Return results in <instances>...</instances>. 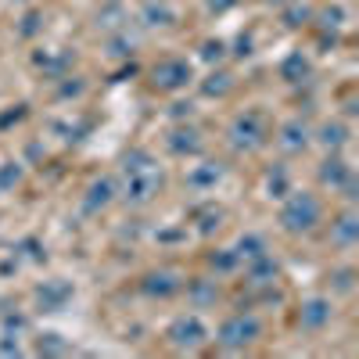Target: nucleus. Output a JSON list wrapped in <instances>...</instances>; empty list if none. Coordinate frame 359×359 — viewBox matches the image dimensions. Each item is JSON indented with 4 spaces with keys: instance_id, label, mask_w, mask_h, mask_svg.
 Returning <instances> with one entry per match:
<instances>
[{
    "instance_id": "obj_1",
    "label": "nucleus",
    "mask_w": 359,
    "mask_h": 359,
    "mask_svg": "<svg viewBox=\"0 0 359 359\" xmlns=\"http://www.w3.org/2000/svg\"><path fill=\"white\" fill-rule=\"evenodd\" d=\"M123 172H126V201H133V205L151 201L158 194V187H162V172H158V165L151 162V155H147V151L126 155Z\"/></svg>"
},
{
    "instance_id": "obj_2",
    "label": "nucleus",
    "mask_w": 359,
    "mask_h": 359,
    "mask_svg": "<svg viewBox=\"0 0 359 359\" xmlns=\"http://www.w3.org/2000/svg\"><path fill=\"white\" fill-rule=\"evenodd\" d=\"M320 216H323L320 198L309 194V191L291 194V198L284 201V208H280V223H284V230H291V233H306V230H313V226L320 223Z\"/></svg>"
},
{
    "instance_id": "obj_3",
    "label": "nucleus",
    "mask_w": 359,
    "mask_h": 359,
    "mask_svg": "<svg viewBox=\"0 0 359 359\" xmlns=\"http://www.w3.org/2000/svg\"><path fill=\"white\" fill-rule=\"evenodd\" d=\"M259 334H262V323H259L252 313H237V316H230V320L219 327V345H223V348H245V345H252Z\"/></svg>"
},
{
    "instance_id": "obj_4",
    "label": "nucleus",
    "mask_w": 359,
    "mask_h": 359,
    "mask_svg": "<svg viewBox=\"0 0 359 359\" xmlns=\"http://www.w3.org/2000/svg\"><path fill=\"white\" fill-rule=\"evenodd\" d=\"M230 140H233V147H241V151H255V147H262L266 144V123H262V115L259 111L237 115L233 126H230Z\"/></svg>"
},
{
    "instance_id": "obj_5",
    "label": "nucleus",
    "mask_w": 359,
    "mask_h": 359,
    "mask_svg": "<svg viewBox=\"0 0 359 359\" xmlns=\"http://www.w3.org/2000/svg\"><path fill=\"white\" fill-rule=\"evenodd\" d=\"M151 83L158 90H180V86L191 83V65L180 62V57H165V62H158L151 69Z\"/></svg>"
},
{
    "instance_id": "obj_6",
    "label": "nucleus",
    "mask_w": 359,
    "mask_h": 359,
    "mask_svg": "<svg viewBox=\"0 0 359 359\" xmlns=\"http://www.w3.org/2000/svg\"><path fill=\"white\" fill-rule=\"evenodd\" d=\"M205 338H208V331H205V323H201L198 316H180V320L169 327V341H172L176 348L194 352Z\"/></svg>"
},
{
    "instance_id": "obj_7",
    "label": "nucleus",
    "mask_w": 359,
    "mask_h": 359,
    "mask_svg": "<svg viewBox=\"0 0 359 359\" xmlns=\"http://www.w3.org/2000/svg\"><path fill=\"white\" fill-rule=\"evenodd\" d=\"M327 320H331V302H323V298H309L302 306V316H298L306 331H320V327H327Z\"/></svg>"
},
{
    "instance_id": "obj_8",
    "label": "nucleus",
    "mask_w": 359,
    "mask_h": 359,
    "mask_svg": "<svg viewBox=\"0 0 359 359\" xmlns=\"http://www.w3.org/2000/svg\"><path fill=\"white\" fill-rule=\"evenodd\" d=\"M169 147L176 155H198L201 151V137H198V130H172Z\"/></svg>"
},
{
    "instance_id": "obj_9",
    "label": "nucleus",
    "mask_w": 359,
    "mask_h": 359,
    "mask_svg": "<svg viewBox=\"0 0 359 359\" xmlns=\"http://www.w3.org/2000/svg\"><path fill=\"white\" fill-rule=\"evenodd\" d=\"M280 144L287 147V151H302V147L309 144V126L298 123V118H294V123H287V126L280 130Z\"/></svg>"
},
{
    "instance_id": "obj_10",
    "label": "nucleus",
    "mask_w": 359,
    "mask_h": 359,
    "mask_svg": "<svg viewBox=\"0 0 359 359\" xmlns=\"http://www.w3.org/2000/svg\"><path fill=\"white\" fill-rule=\"evenodd\" d=\"M144 291L165 298V294H176L180 291V280H176V273H151V277L144 280Z\"/></svg>"
},
{
    "instance_id": "obj_11",
    "label": "nucleus",
    "mask_w": 359,
    "mask_h": 359,
    "mask_svg": "<svg viewBox=\"0 0 359 359\" xmlns=\"http://www.w3.org/2000/svg\"><path fill=\"white\" fill-rule=\"evenodd\" d=\"M348 176H352V169H348L341 158H327V162H323V169H320V180H323V184H331V187L345 184Z\"/></svg>"
},
{
    "instance_id": "obj_12",
    "label": "nucleus",
    "mask_w": 359,
    "mask_h": 359,
    "mask_svg": "<svg viewBox=\"0 0 359 359\" xmlns=\"http://www.w3.org/2000/svg\"><path fill=\"white\" fill-rule=\"evenodd\" d=\"M69 294H72L69 284H43V287H40V302H43L47 309H62Z\"/></svg>"
},
{
    "instance_id": "obj_13",
    "label": "nucleus",
    "mask_w": 359,
    "mask_h": 359,
    "mask_svg": "<svg viewBox=\"0 0 359 359\" xmlns=\"http://www.w3.org/2000/svg\"><path fill=\"white\" fill-rule=\"evenodd\" d=\"M237 259H259V255H266V241L259 233H248V237H241V241H237V252H233Z\"/></svg>"
},
{
    "instance_id": "obj_14",
    "label": "nucleus",
    "mask_w": 359,
    "mask_h": 359,
    "mask_svg": "<svg viewBox=\"0 0 359 359\" xmlns=\"http://www.w3.org/2000/svg\"><path fill=\"white\" fill-rule=\"evenodd\" d=\"M277 277V262L269 259V255H259L252 259V284H269Z\"/></svg>"
},
{
    "instance_id": "obj_15",
    "label": "nucleus",
    "mask_w": 359,
    "mask_h": 359,
    "mask_svg": "<svg viewBox=\"0 0 359 359\" xmlns=\"http://www.w3.org/2000/svg\"><path fill=\"white\" fill-rule=\"evenodd\" d=\"M115 187H111V180H97L94 187H90V198H86V208H104L111 201Z\"/></svg>"
},
{
    "instance_id": "obj_16",
    "label": "nucleus",
    "mask_w": 359,
    "mask_h": 359,
    "mask_svg": "<svg viewBox=\"0 0 359 359\" xmlns=\"http://www.w3.org/2000/svg\"><path fill=\"white\" fill-rule=\"evenodd\" d=\"M348 140V130L341 126V123H327L323 130H320V144L323 147H341Z\"/></svg>"
},
{
    "instance_id": "obj_17",
    "label": "nucleus",
    "mask_w": 359,
    "mask_h": 359,
    "mask_svg": "<svg viewBox=\"0 0 359 359\" xmlns=\"http://www.w3.org/2000/svg\"><path fill=\"white\" fill-rule=\"evenodd\" d=\"M280 72H284V79H291V83H298V79H302V76L309 72V62H306V57H302V54H291V57H287V62H284V69H280Z\"/></svg>"
},
{
    "instance_id": "obj_18",
    "label": "nucleus",
    "mask_w": 359,
    "mask_h": 359,
    "mask_svg": "<svg viewBox=\"0 0 359 359\" xmlns=\"http://www.w3.org/2000/svg\"><path fill=\"white\" fill-rule=\"evenodd\" d=\"M334 241H338V245H352V241H355V219H352V216H341V219H338Z\"/></svg>"
},
{
    "instance_id": "obj_19",
    "label": "nucleus",
    "mask_w": 359,
    "mask_h": 359,
    "mask_svg": "<svg viewBox=\"0 0 359 359\" xmlns=\"http://www.w3.org/2000/svg\"><path fill=\"white\" fill-rule=\"evenodd\" d=\"M226 90H230V76H226V72L208 76V83H205V94H208V97H223Z\"/></svg>"
},
{
    "instance_id": "obj_20",
    "label": "nucleus",
    "mask_w": 359,
    "mask_h": 359,
    "mask_svg": "<svg viewBox=\"0 0 359 359\" xmlns=\"http://www.w3.org/2000/svg\"><path fill=\"white\" fill-rule=\"evenodd\" d=\"M219 176H223V169H219V165H208V169L191 172V184H194V187H208V184H216Z\"/></svg>"
},
{
    "instance_id": "obj_21",
    "label": "nucleus",
    "mask_w": 359,
    "mask_h": 359,
    "mask_svg": "<svg viewBox=\"0 0 359 359\" xmlns=\"http://www.w3.org/2000/svg\"><path fill=\"white\" fill-rule=\"evenodd\" d=\"M144 18L151 22V25H169V22H172V11H169V8H155V4H151V8L144 11Z\"/></svg>"
},
{
    "instance_id": "obj_22",
    "label": "nucleus",
    "mask_w": 359,
    "mask_h": 359,
    "mask_svg": "<svg viewBox=\"0 0 359 359\" xmlns=\"http://www.w3.org/2000/svg\"><path fill=\"white\" fill-rule=\"evenodd\" d=\"M284 187H287V172H284V169L269 172V191H277L273 198H284Z\"/></svg>"
},
{
    "instance_id": "obj_23",
    "label": "nucleus",
    "mask_w": 359,
    "mask_h": 359,
    "mask_svg": "<svg viewBox=\"0 0 359 359\" xmlns=\"http://www.w3.org/2000/svg\"><path fill=\"white\" fill-rule=\"evenodd\" d=\"M201 54L208 57V62H219V57H223V43H219V40H208Z\"/></svg>"
},
{
    "instance_id": "obj_24",
    "label": "nucleus",
    "mask_w": 359,
    "mask_h": 359,
    "mask_svg": "<svg viewBox=\"0 0 359 359\" xmlns=\"http://www.w3.org/2000/svg\"><path fill=\"white\" fill-rule=\"evenodd\" d=\"M212 266H219V269H233V266H237V255H212Z\"/></svg>"
},
{
    "instance_id": "obj_25",
    "label": "nucleus",
    "mask_w": 359,
    "mask_h": 359,
    "mask_svg": "<svg viewBox=\"0 0 359 359\" xmlns=\"http://www.w3.org/2000/svg\"><path fill=\"white\" fill-rule=\"evenodd\" d=\"M4 184H18V169H15V165L0 172V187H4Z\"/></svg>"
},
{
    "instance_id": "obj_26",
    "label": "nucleus",
    "mask_w": 359,
    "mask_h": 359,
    "mask_svg": "<svg viewBox=\"0 0 359 359\" xmlns=\"http://www.w3.org/2000/svg\"><path fill=\"white\" fill-rule=\"evenodd\" d=\"M36 22H40L36 15H29V18H25V25H22V36H33V33H36Z\"/></svg>"
},
{
    "instance_id": "obj_27",
    "label": "nucleus",
    "mask_w": 359,
    "mask_h": 359,
    "mask_svg": "<svg viewBox=\"0 0 359 359\" xmlns=\"http://www.w3.org/2000/svg\"><path fill=\"white\" fill-rule=\"evenodd\" d=\"M233 4H237V0H208V8H212V11H226Z\"/></svg>"
}]
</instances>
